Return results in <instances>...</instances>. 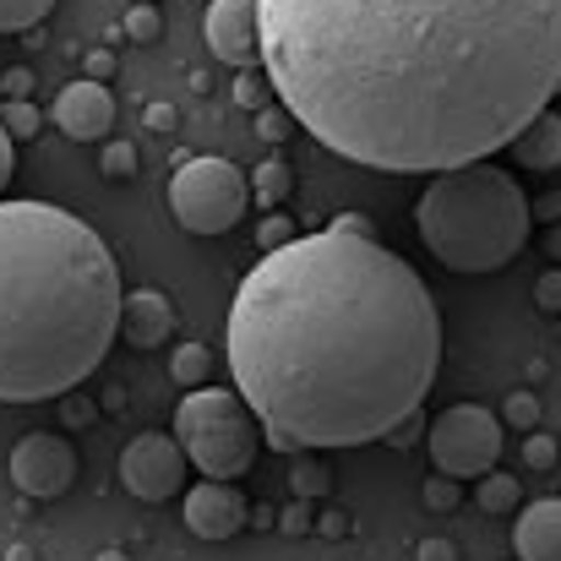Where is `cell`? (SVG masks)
Returning <instances> with one entry per match:
<instances>
[{"label":"cell","instance_id":"cell-1","mask_svg":"<svg viewBox=\"0 0 561 561\" xmlns=\"http://www.w3.org/2000/svg\"><path fill=\"white\" fill-rule=\"evenodd\" d=\"M262 71L328 153L442 175L561 93V0H262Z\"/></svg>","mask_w":561,"mask_h":561},{"label":"cell","instance_id":"cell-2","mask_svg":"<svg viewBox=\"0 0 561 561\" xmlns=\"http://www.w3.org/2000/svg\"><path fill=\"white\" fill-rule=\"evenodd\" d=\"M224 350L273 453L366 447L425 409L442 311L398 251L322 229L262 251L234 289Z\"/></svg>","mask_w":561,"mask_h":561},{"label":"cell","instance_id":"cell-3","mask_svg":"<svg viewBox=\"0 0 561 561\" xmlns=\"http://www.w3.org/2000/svg\"><path fill=\"white\" fill-rule=\"evenodd\" d=\"M121 273L93 224L0 202V403L66 398L121 339Z\"/></svg>","mask_w":561,"mask_h":561},{"label":"cell","instance_id":"cell-4","mask_svg":"<svg viewBox=\"0 0 561 561\" xmlns=\"http://www.w3.org/2000/svg\"><path fill=\"white\" fill-rule=\"evenodd\" d=\"M414 229L447 273H502L529 245L535 207L518 175L496 170L491 159H474L431 175V186L414 202Z\"/></svg>","mask_w":561,"mask_h":561},{"label":"cell","instance_id":"cell-5","mask_svg":"<svg viewBox=\"0 0 561 561\" xmlns=\"http://www.w3.org/2000/svg\"><path fill=\"white\" fill-rule=\"evenodd\" d=\"M175 436H181L191 469L202 480H240L256 463V453L267 447L262 420L251 414V403L234 387H213V381L181 398Z\"/></svg>","mask_w":561,"mask_h":561},{"label":"cell","instance_id":"cell-6","mask_svg":"<svg viewBox=\"0 0 561 561\" xmlns=\"http://www.w3.org/2000/svg\"><path fill=\"white\" fill-rule=\"evenodd\" d=\"M251 207V175L229 159H186L170 175V213L186 234H229Z\"/></svg>","mask_w":561,"mask_h":561},{"label":"cell","instance_id":"cell-7","mask_svg":"<svg viewBox=\"0 0 561 561\" xmlns=\"http://www.w3.org/2000/svg\"><path fill=\"white\" fill-rule=\"evenodd\" d=\"M425 447H431V463L453 480H480L496 469L502 458V414L480 409V403H453L431 420L425 431Z\"/></svg>","mask_w":561,"mask_h":561},{"label":"cell","instance_id":"cell-8","mask_svg":"<svg viewBox=\"0 0 561 561\" xmlns=\"http://www.w3.org/2000/svg\"><path fill=\"white\" fill-rule=\"evenodd\" d=\"M186 480H191V458H186V447H181V436H170V431H142V436L126 442V453H121V485H126L137 502L159 507V502L181 496Z\"/></svg>","mask_w":561,"mask_h":561},{"label":"cell","instance_id":"cell-9","mask_svg":"<svg viewBox=\"0 0 561 561\" xmlns=\"http://www.w3.org/2000/svg\"><path fill=\"white\" fill-rule=\"evenodd\" d=\"M11 480L22 496L33 502H55L71 491L77 480V447L55 431H27L16 447H11Z\"/></svg>","mask_w":561,"mask_h":561},{"label":"cell","instance_id":"cell-10","mask_svg":"<svg viewBox=\"0 0 561 561\" xmlns=\"http://www.w3.org/2000/svg\"><path fill=\"white\" fill-rule=\"evenodd\" d=\"M202 33H207L213 60L251 71L262 60V0H213L202 16Z\"/></svg>","mask_w":561,"mask_h":561},{"label":"cell","instance_id":"cell-11","mask_svg":"<svg viewBox=\"0 0 561 561\" xmlns=\"http://www.w3.org/2000/svg\"><path fill=\"white\" fill-rule=\"evenodd\" d=\"M55 126L71 142H110V131H115V99H110V88L99 77H77L71 88H60Z\"/></svg>","mask_w":561,"mask_h":561},{"label":"cell","instance_id":"cell-12","mask_svg":"<svg viewBox=\"0 0 561 561\" xmlns=\"http://www.w3.org/2000/svg\"><path fill=\"white\" fill-rule=\"evenodd\" d=\"M245 524H251V507L229 480H202L186 491V529L196 540H234Z\"/></svg>","mask_w":561,"mask_h":561},{"label":"cell","instance_id":"cell-13","mask_svg":"<svg viewBox=\"0 0 561 561\" xmlns=\"http://www.w3.org/2000/svg\"><path fill=\"white\" fill-rule=\"evenodd\" d=\"M170 333H175L170 295L164 289H131L126 306H121V339L131 350H159V344H170Z\"/></svg>","mask_w":561,"mask_h":561},{"label":"cell","instance_id":"cell-14","mask_svg":"<svg viewBox=\"0 0 561 561\" xmlns=\"http://www.w3.org/2000/svg\"><path fill=\"white\" fill-rule=\"evenodd\" d=\"M518 561H561V496H540L513 524Z\"/></svg>","mask_w":561,"mask_h":561},{"label":"cell","instance_id":"cell-15","mask_svg":"<svg viewBox=\"0 0 561 561\" xmlns=\"http://www.w3.org/2000/svg\"><path fill=\"white\" fill-rule=\"evenodd\" d=\"M507 153L518 159V170H535V175H551L561 170V110H540L513 142H507Z\"/></svg>","mask_w":561,"mask_h":561},{"label":"cell","instance_id":"cell-16","mask_svg":"<svg viewBox=\"0 0 561 561\" xmlns=\"http://www.w3.org/2000/svg\"><path fill=\"white\" fill-rule=\"evenodd\" d=\"M518 496H524V480H518V474L491 469V474H480V480H474V507H480V513H491V518L518 513Z\"/></svg>","mask_w":561,"mask_h":561},{"label":"cell","instance_id":"cell-17","mask_svg":"<svg viewBox=\"0 0 561 561\" xmlns=\"http://www.w3.org/2000/svg\"><path fill=\"white\" fill-rule=\"evenodd\" d=\"M170 381L186 387V392L207 387V381H213V350H207V344H181V350L170 355Z\"/></svg>","mask_w":561,"mask_h":561},{"label":"cell","instance_id":"cell-18","mask_svg":"<svg viewBox=\"0 0 561 561\" xmlns=\"http://www.w3.org/2000/svg\"><path fill=\"white\" fill-rule=\"evenodd\" d=\"M328 485H333V474L311 458V453H295L289 458V491L300 496V502H317V496H328Z\"/></svg>","mask_w":561,"mask_h":561},{"label":"cell","instance_id":"cell-19","mask_svg":"<svg viewBox=\"0 0 561 561\" xmlns=\"http://www.w3.org/2000/svg\"><path fill=\"white\" fill-rule=\"evenodd\" d=\"M251 196H256V207H278V202L289 196V164H284V159L256 164V175H251Z\"/></svg>","mask_w":561,"mask_h":561},{"label":"cell","instance_id":"cell-20","mask_svg":"<svg viewBox=\"0 0 561 561\" xmlns=\"http://www.w3.org/2000/svg\"><path fill=\"white\" fill-rule=\"evenodd\" d=\"M55 11V0H0V33H27Z\"/></svg>","mask_w":561,"mask_h":561},{"label":"cell","instance_id":"cell-21","mask_svg":"<svg viewBox=\"0 0 561 561\" xmlns=\"http://www.w3.org/2000/svg\"><path fill=\"white\" fill-rule=\"evenodd\" d=\"M502 425H513V431H524V436H529V431L540 425V398H535L529 387L507 392V398H502Z\"/></svg>","mask_w":561,"mask_h":561},{"label":"cell","instance_id":"cell-22","mask_svg":"<svg viewBox=\"0 0 561 561\" xmlns=\"http://www.w3.org/2000/svg\"><path fill=\"white\" fill-rule=\"evenodd\" d=\"M99 164H104V175H110V181H126V175L137 170V148H131L126 137H110V142H104V153H99Z\"/></svg>","mask_w":561,"mask_h":561},{"label":"cell","instance_id":"cell-23","mask_svg":"<svg viewBox=\"0 0 561 561\" xmlns=\"http://www.w3.org/2000/svg\"><path fill=\"white\" fill-rule=\"evenodd\" d=\"M0 126H5L11 137H38V110H33L27 99H5V104H0Z\"/></svg>","mask_w":561,"mask_h":561},{"label":"cell","instance_id":"cell-24","mask_svg":"<svg viewBox=\"0 0 561 561\" xmlns=\"http://www.w3.org/2000/svg\"><path fill=\"white\" fill-rule=\"evenodd\" d=\"M289 131H300V126H295V115H289L284 104H278V110H273V104L256 110V137H262V142H284Z\"/></svg>","mask_w":561,"mask_h":561},{"label":"cell","instance_id":"cell-25","mask_svg":"<svg viewBox=\"0 0 561 561\" xmlns=\"http://www.w3.org/2000/svg\"><path fill=\"white\" fill-rule=\"evenodd\" d=\"M289 240H300L295 218H284V213H267V218H262V229H256V245H262V251H278V245H289Z\"/></svg>","mask_w":561,"mask_h":561},{"label":"cell","instance_id":"cell-26","mask_svg":"<svg viewBox=\"0 0 561 561\" xmlns=\"http://www.w3.org/2000/svg\"><path fill=\"white\" fill-rule=\"evenodd\" d=\"M159 27H164V22H159L153 5H131V11H126V38H131V44H153Z\"/></svg>","mask_w":561,"mask_h":561},{"label":"cell","instance_id":"cell-27","mask_svg":"<svg viewBox=\"0 0 561 561\" xmlns=\"http://www.w3.org/2000/svg\"><path fill=\"white\" fill-rule=\"evenodd\" d=\"M425 431H431V425H425V409H414V414H409V420H398V425H392L381 442H387V447H398V453H409V447H414Z\"/></svg>","mask_w":561,"mask_h":561},{"label":"cell","instance_id":"cell-28","mask_svg":"<svg viewBox=\"0 0 561 561\" xmlns=\"http://www.w3.org/2000/svg\"><path fill=\"white\" fill-rule=\"evenodd\" d=\"M557 458H561L557 436H535V431H529V442H524V463H529V469H551Z\"/></svg>","mask_w":561,"mask_h":561},{"label":"cell","instance_id":"cell-29","mask_svg":"<svg viewBox=\"0 0 561 561\" xmlns=\"http://www.w3.org/2000/svg\"><path fill=\"white\" fill-rule=\"evenodd\" d=\"M535 306L551 311V317H561V267L540 273V284H535Z\"/></svg>","mask_w":561,"mask_h":561},{"label":"cell","instance_id":"cell-30","mask_svg":"<svg viewBox=\"0 0 561 561\" xmlns=\"http://www.w3.org/2000/svg\"><path fill=\"white\" fill-rule=\"evenodd\" d=\"M458 496H463V491H458V480H453V474L425 480V502H431V507H442V513H447V507H458Z\"/></svg>","mask_w":561,"mask_h":561},{"label":"cell","instance_id":"cell-31","mask_svg":"<svg viewBox=\"0 0 561 561\" xmlns=\"http://www.w3.org/2000/svg\"><path fill=\"white\" fill-rule=\"evenodd\" d=\"M328 229H333V234H360V240H376V224L366 218V213H339Z\"/></svg>","mask_w":561,"mask_h":561},{"label":"cell","instance_id":"cell-32","mask_svg":"<svg viewBox=\"0 0 561 561\" xmlns=\"http://www.w3.org/2000/svg\"><path fill=\"white\" fill-rule=\"evenodd\" d=\"M234 104H240V110H262V82H256L251 71L234 77Z\"/></svg>","mask_w":561,"mask_h":561},{"label":"cell","instance_id":"cell-33","mask_svg":"<svg viewBox=\"0 0 561 561\" xmlns=\"http://www.w3.org/2000/svg\"><path fill=\"white\" fill-rule=\"evenodd\" d=\"M60 414H66V425H88L99 409H93L88 398H71V392H66V398H60Z\"/></svg>","mask_w":561,"mask_h":561},{"label":"cell","instance_id":"cell-34","mask_svg":"<svg viewBox=\"0 0 561 561\" xmlns=\"http://www.w3.org/2000/svg\"><path fill=\"white\" fill-rule=\"evenodd\" d=\"M278 529H284V535H306V529H311V507H306V502L295 496V507H289V513L278 518Z\"/></svg>","mask_w":561,"mask_h":561},{"label":"cell","instance_id":"cell-35","mask_svg":"<svg viewBox=\"0 0 561 561\" xmlns=\"http://www.w3.org/2000/svg\"><path fill=\"white\" fill-rule=\"evenodd\" d=\"M11 142H16V137L0 126V191L11 186V175H16V148H11Z\"/></svg>","mask_w":561,"mask_h":561},{"label":"cell","instance_id":"cell-36","mask_svg":"<svg viewBox=\"0 0 561 561\" xmlns=\"http://www.w3.org/2000/svg\"><path fill=\"white\" fill-rule=\"evenodd\" d=\"M414 557H420V561H458V551H453L447 540H425V546H420Z\"/></svg>","mask_w":561,"mask_h":561},{"label":"cell","instance_id":"cell-37","mask_svg":"<svg viewBox=\"0 0 561 561\" xmlns=\"http://www.w3.org/2000/svg\"><path fill=\"white\" fill-rule=\"evenodd\" d=\"M27 88H33L27 71H5V99H27Z\"/></svg>","mask_w":561,"mask_h":561},{"label":"cell","instance_id":"cell-38","mask_svg":"<svg viewBox=\"0 0 561 561\" xmlns=\"http://www.w3.org/2000/svg\"><path fill=\"white\" fill-rule=\"evenodd\" d=\"M148 126H153V131H170V126H175V110H170V104H148Z\"/></svg>","mask_w":561,"mask_h":561},{"label":"cell","instance_id":"cell-39","mask_svg":"<svg viewBox=\"0 0 561 561\" xmlns=\"http://www.w3.org/2000/svg\"><path fill=\"white\" fill-rule=\"evenodd\" d=\"M529 207H535V202H529ZM535 213H540V218H551V224H561V191H551V196H546Z\"/></svg>","mask_w":561,"mask_h":561},{"label":"cell","instance_id":"cell-40","mask_svg":"<svg viewBox=\"0 0 561 561\" xmlns=\"http://www.w3.org/2000/svg\"><path fill=\"white\" fill-rule=\"evenodd\" d=\"M546 256L561 262V224H551V234H546Z\"/></svg>","mask_w":561,"mask_h":561},{"label":"cell","instance_id":"cell-41","mask_svg":"<svg viewBox=\"0 0 561 561\" xmlns=\"http://www.w3.org/2000/svg\"><path fill=\"white\" fill-rule=\"evenodd\" d=\"M322 529H328V535H344V529H350V518H344V513H333V518H322Z\"/></svg>","mask_w":561,"mask_h":561},{"label":"cell","instance_id":"cell-42","mask_svg":"<svg viewBox=\"0 0 561 561\" xmlns=\"http://www.w3.org/2000/svg\"><path fill=\"white\" fill-rule=\"evenodd\" d=\"M93 561H131V557H126V551H99Z\"/></svg>","mask_w":561,"mask_h":561}]
</instances>
